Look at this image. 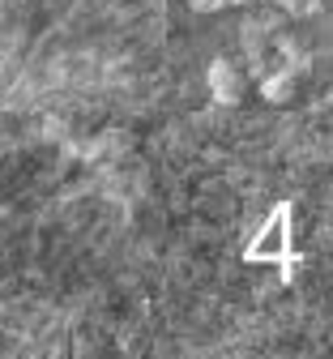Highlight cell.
<instances>
[{
    "mask_svg": "<svg viewBox=\"0 0 333 359\" xmlns=\"http://www.w3.org/2000/svg\"><path fill=\"white\" fill-rule=\"evenodd\" d=\"M287 248H291V205L282 201L265 218V227L257 231V240L248 244V261H278Z\"/></svg>",
    "mask_w": 333,
    "mask_h": 359,
    "instance_id": "1",
    "label": "cell"
},
{
    "mask_svg": "<svg viewBox=\"0 0 333 359\" xmlns=\"http://www.w3.org/2000/svg\"><path fill=\"white\" fill-rule=\"evenodd\" d=\"M205 86H210V99L218 107H240L244 103V73L235 69V60H226V56H214L210 60Z\"/></svg>",
    "mask_w": 333,
    "mask_h": 359,
    "instance_id": "2",
    "label": "cell"
},
{
    "mask_svg": "<svg viewBox=\"0 0 333 359\" xmlns=\"http://www.w3.org/2000/svg\"><path fill=\"white\" fill-rule=\"evenodd\" d=\"M257 90H261V99H265V103L282 107V103H291V99H295V73H291V69H282V65H273V69L257 81Z\"/></svg>",
    "mask_w": 333,
    "mask_h": 359,
    "instance_id": "3",
    "label": "cell"
},
{
    "mask_svg": "<svg viewBox=\"0 0 333 359\" xmlns=\"http://www.w3.org/2000/svg\"><path fill=\"white\" fill-rule=\"evenodd\" d=\"M231 5H235V0H188V9H193V13H222Z\"/></svg>",
    "mask_w": 333,
    "mask_h": 359,
    "instance_id": "4",
    "label": "cell"
},
{
    "mask_svg": "<svg viewBox=\"0 0 333 359\" xmlns=\"http://www.w3.org/2000/svg\"><path fill=\"white\" fill-rule=\"evenodd\" d=\"M235 5H244V9H261V5H273V0H235Z\"/></svg>",
    "mask_w": 333,
    "mask_h": 359,
    "instance_id": "5",
    "label": "cell"
}]
</instances>
